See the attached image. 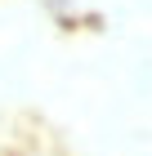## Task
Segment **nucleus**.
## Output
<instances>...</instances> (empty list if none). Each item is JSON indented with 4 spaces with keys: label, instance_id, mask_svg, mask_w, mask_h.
Here are the masks:
<instances>
[{
    "label": "nucleus",
    "instance_id": "1",
    "mask_svg": "<svg viewBox=\"0 0 152 156\" xmlns=\"http://www.w3.org/2000/svg\"><path fill=\"white\" fill-rule=\"evenodd\" d=\"M13 156H58V152H49V147H23V152H13Z\"/></svg>",
    "mask_w": 152,
    "mask_h": 156
}]
</instances>
